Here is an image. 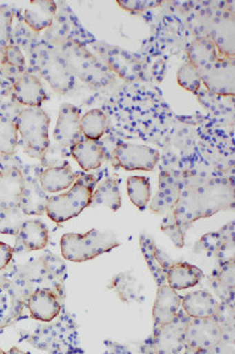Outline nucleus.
<instances>
[{"mask_svg": "<svg viewBox=\"0 0 235 354\" xmlns=\"http://www.w3.org/2000/svg\"><path fill=\"white\" fill-rule=\"evenodd\" d=\"M234 185L223 177H186L171 215L165 218L161 232L178 248L185 245V234L193 223L234 205Z\"/></svg>", "mask_w": 235, "mask_h": 354, "instance_id": "f257e3e1", "label": "nucleus"}, {"mask_svg": "<svg viewBox=\"0 0 235 354\" xmlns=\"http://www.w3.org/2000/svg\"><path fill=\"white\" fill-rule=\"evenodd\" d=\"M26 342L37 350L50 354H85L78 325L68 313L59 314L53 322L37 327Z\"/></svg>", "mask_w": 235, "mask_h": 354, "instance_id": "f03ea898", "label": "nucleus"}, {"mask_svg": "<svg viewBox=\"0 0 235 354\" xmlns=\"http://www.w3.org/2000/svg\"><path fill=\"white\" fill-rule=\"evenodd\" d=\"M96 181V177L91 174H78L76 181L66 193L48 198L45 213L56 223H64L76 218L91 205Z\"/></svg>", "mask_w": 235, "mask_h": 354, "instance_id": "7ed1b4c3", "label": "nucleus"}, {"mask_svg": "<svg viewBox=\"0 0 235 354\" xmlns=\"http://www.w3.org/2000/svg\"><path fill=\"white\" fill-rule=\"evenodd\" d=\"M73 76L92 88H101L112 81V73L85 45L66 39L58 48Z\"/></svg>", "mask_w": 235, "mask_h": 354, "instance_id": "20e7f679", "label": "nucleus"}, {"mask_svg": "<svg viewBox=\"0 0 235 354\" xmlns=\"http://www.w3.org/2000/svg\"><path fill=\"white\" fill-rule=\"evenodd\" d=\"M119 245V240L113 234L96 230L86 234H64L60 240L63 258L72 262L90 261Z\"/></svg>", "mask_w": 235, "mask_h": 354, "instance_id": "39448f33", "label": "nucleus"}, {"mask_svg": "<svg viewBox=\"0 0 235 354\" xmlns=\"http://www.w3.org/2000/svg\"><path fill=\"white\" fill-rule=\"evenodd\" d=\"M25 153L34 158H41L50 147L48 128L50 117L40 108H28L20 111L16 120Z\"/></svg>", "mask_w": 235, "mask_h": 354, "instance_id": "423d86ee", "label": "nucleus"}, {"mask_svg": "<svg viewBox=\"0 0 235 354\" xmlns=\"http://www.w3.org/2000/svg\"><path fill=\"white\" fill-rule=\"evenodd\" d=\"M33 62L40 75L58 93H68L76 83V77L70 71L58 48L52 45H38L33 53Z\"/></svg>", "mask_w": 235, "mask_h": 354, "instance_id": "0eeeda50", "label": "nucleus"}, {"mask_svg": "<svg viewBox=\"0 0 235 354\" xmlns=\"http://www.w3.org/2000/svg\"><path fill=\"white\" fill-rule=\"evenodd\" d=\"M188 322L190 318L180 310L171 322L153 330L140 351L144 354H183Z\"/></svg>", "mask_w": 235, "mask_h": 354, "instance_id": "6e6552de", "label": "nucleus"}, {"mask_svg": "<svg viewBox=\"0 0 235 354\" xmlns=\"http://www.w3.org/2000/svg\"><path fill=\"white\" fill-rule=\"evenodd\" d=\"M223 339L216 318L190 319L185 330V354H206Z\"/></svg>", "mask_w": 235, "mask_h": 354, "instance_id": "1a4fd4ad", "label": "nucleus"}, {"mask_svg": "<svg viewBox=\"0 0 235 354\" xmlns=\"http://www.w3.org/2000/svg\"><path fill=\"white\" fill-rule=\"evenodd\" d=\"M93 46L101 57L100 61L106 65V68L111 73H116L120 78L127 82L141 80L143 68L138 61H136L130 53L120 48L105 44V43H96Z\"/></svg>", "mask_w": 235, "mask_h": 354, "instance_id": "9d476101", "label": "nucleus"}, {"mask_svg": "<svg viewBox=\"0 0 235 354\" xmlns=\"http://www.w3.org/2000/svg\"><path fill=\"white\" fill-rule=\"evenodd\" d=\"M116 165L123 169L152 171L160 160L158 150L147 145L120 143L113 151Z\"/></svg>", "mask_w": 235, "mask_h": 354, "instance_id": "9b49d317", "label": "nucleus"}, {"mask_svg": "<svg viewBox=\"0 0 235 354\" xmlns=\"http://www.w3.org/2000/svg\"><path fill=\"white\" fill-rule=\"evenodd\" d=\"M201 82L211 93L220 96H234V58H219L216 63L200 71Z\"/></svg>", "mask_w": 235, "mask_h": 354, "instance_id": "f8f14e48", "label": "nucleus"}, {"mask_svg": "<svg viewBox=\"0 0 235 354\" xmlns=\"http://www.w3.org/2000/svg\"><path fill=\"white\" fill-rule=\"evenodd\" d=\"M80 109L73 104H63L59 110L56 128L53 137L58 145L65 148H71L72 145L81 141L80 130Z\"/></svg>", "mask_w": 235, "mask_h": 354, "instance_id": "ddd939ff", "label": "nucleus"}, {"mask_svg": "<svg viewBox=\"0 0 235 354\" xmlns=\"http://www.w3.org/2000/svg\"><path fill=\"white\" fill-rule=\"evenodd\" d=\"M208 38L216 45V51L223 58L235 56V18L232 12L220 13L214 17L210 26Z\"/></svg>", "mask_w": 235, "mask_h": 354, "instance_id": "4468645a", "label": "nucleus"}, {"mask_svg": "<svg viewBox=\"0 0 235 354\" xmlns=\"http://www.w3.org/2000/svg\"><path fill=\"white\" fill-rule=\"evenodd\" d=\"M183 297L168 285L158 287L156 301L153 305V322L154 328L163 326L176 318L181 307Z\"/></svg>", "mask_w": 235, "mask_h": 354, "instance_id": "2eb2a0df", "label": "nucleus"}, {"mask_svg": "<svg viewBox=\"0 0 235 354\" xmlns=\"http://www.w3.org/2000/svg\"><path fill=\"white\" fill-rule=\"evenodd\" d=\"M183 180L172 171H163L159 175V190L152 201L153 213L161 214L172 210L176 207L181 192Z\"/></svg>", "mask_w": 235, "mask_h": 354, "instance_id": "dca6fc26", "label": "nucleus"}, {"mask_svg": "<svg viewBox=\"0 0 235 354\" xmlns=\"http://www.w3.org/2000/svg\"><path fill=\"white\" fill-rule=\"evenodd\" d=\"M140 248L158 287L167 285V270L173 265L146 234L140 235Z\"/></svg>", "mask_w": 235, "mask_h": 354, "instance_id": "f3484780", "label": "nucleus"}, {"mask_svg": "<svg viewBox=\"0 0 235 354\" xmlns=\"http://www.w3.org/2000/svg\"><path fill=\"white\" fill-rule=\"evenodd\" d=\"M30 314L34 320L51 322L61 313V304L51 290L37 288L26 302Z\"/></svg>", "mask_w": 235, "mask_h": 354, "instance_id": "a211bd4d", "label": "nucleus"}, {"mask_svg": "<svg viewBox=\"0 0 235 354\" xmlns=\"http://www.w3.org/2000/svg\"><path fill=\"white\" fill-rule=\"evenodd\" d=\"M181 307L190 319L214 318L219 310L220 302L207 290H194L183 297Z\"/></svg>", "mask_w": 235, "mask_h": 354, "instance_id": "6ab92c4d", "label": "nucleus"}, {"mask_svg": "<svg viewBox=\"0 0 235 354\" xmlns=\"http://www.w3.org/2000/svg\"><path fill=\"white\" fill-rule=\"evenodd\" d=\"M13 98L28 108H40L46 100V93L39 78L24 73L12 88Z\"/></svg>", "mask_w": 235, "mask_h": 354, "instance_id": "aec40b11", "label": "nucleus"}, {"mask_svg": "<svg viewBox=\"0 0 235 354\" xmlns=\"http://www.w3.org/2000/svg\"><path fill=\"white\" fill-rule=\"evenodd\" d=\"M57 15V4L51 0H33L25 8L24 19L34 32L50 28Z\"/></svg>", "mask_w": 235, "mask_h": 354, "instance_id": "412c9836", "label": "nucleus"}, {"mask_svg": "<svg viewBox=\"0 0 235 354\" xmlns=\"http://www.w3.org/2000/svg\"><path fill=\"white\" fill-rule=\"evenodd\" d=\"M24 185V177L20 170H0V205L4 208L18 207Z\"/></svg>", "mask_w": 235, "mask_h": 354, "instance_id": "4be33fe9", "label": "nucleus"}, {"mask_svg": "<svg viewBox=\"0 0 235 354\" xmlns=\"http://www.w3.org/2000/svg\"><path fill=\"white\" fill-rule=\"evenodd\" d=\"M70 153L84 171L96 170L104 163L106 155L96 142L81 140L70 148Z\"/></svg>", "mask_w": 235, "mask_h": 354, "instance_id": "5701e85b", "label": "nucleus"}, {"mask_svg": "<svg viewBox=\"0 0 235 354\" xmlns=\"http://www.w3.org/2000/svg\"><path fill=\"white\" fill-rule=\"evenodd\" d=\"M203 270L188 262L173 263L167 270V285L176 290H185L196 286L203 280Z\"/></svg>", "mask_w": 235, "mask_h": 354, "instance_id": "b1692460", "label": "nucleus"}, {"mask_svg": "<svg viewBox=\"0 0 235 354\" xmlns=\"http://www.w3.org/2000/svg\"><path fill=\"white\" fill-rule=\"evenodd\" d=\"M76 176L70 165L46 168L40 174L39 185L46 193H59L72 187Z\"/></svg>", "mask_w": 235, "mask_h": 354, "instance_id": "393cba45", "label": "nucleus"}, {"mask_svg": "<svg viewBox=\"0 0 235 354\" xmlns=\"http://www.w3.org/2000/svg\"><path fill=\"white\" fill-rule=\"evenodd\" d=\"M210 285L221 302H234L235 260L223 262L210 279Z\"/></svg>", "mask_w": 235, "mask_h": 354, "instance_id": "a878e982", "label": "nucleus"}, {"mask_svg": "<svg viewBox=\"0 0 235 354\" xmlns=\"http://www.w3.org/2000/svg\"><path fill=\"white\" fill-rule=\"evenodd\" d=\"M234 221H231L216 232L205 234L196 245V253L206 254L208 257H216L225 245L234 242Z\"/></svg>", "mask_w": 235, "mask_h": 354, "instance_id": "bb28decb", "label": "nucleus"}, {"mask_svg": "<svg viewBox=\"0 0 235 354\" xmlns=\"http://www.w3.org/2000/svg\"><path fill=\"white\" fill-rule=\"evenodd\" d=\"M48 196L39 183L25 182L24 189L20 198L19 208L24 215H43L46 210Z\"/></svg>", "mask_w": 235, "mask_h": 354, "instance_id": "cd10ccee", "label": "nucleus"}, {"mask_svg": "<svg viewBox=\"0 0 235 354\" xmlns=\"http://www.w3.org/2000/svg\"><path fill=\"white\" fill-rule=\"evenodd\" d=\"M187 55L188 63L196 66L199 71H203L219 59L216 45L208 37H201L193 41L188 48Z\"/></svg>", "mask_w": 235, "mask_h": 354, "instance_id": "c85d7f7f", "label": "nucleus"}, {"mask_svg": "<svg viewBox=\"0 0 235 354\" xmlns=\"http://www.w3.org/2000/svg\"><path fill=\"white\" fill-rule=\"evenodd\" d=\"M19 240L26 250H44L48 243V228L40 220H26L20 228Z\"/></svg>", "mask_w": 235, "mask_h": 354, "instance_id": "c756f323", "label": "nucleus"}, {"mask_svg": "<svg viewBox=\"0 0 235 354\" xmlns=\"http://www.w3.org/2000/svg\"><path fill=\"white\" fill-rule=\"evenodd\" d=\"M108 288L118 295V298L125 304L141 300V285L130 272L118 274L112 279Z\"/></svg>", "mask_w": 235, "mask_h": 354, "instance_id": "7c9ffc66", "label": "nucleus"}, {"mask_svg": "<svg viewBox=\"0 0 235 354\" xmlns=\"http://www.w3.org/2000/svg\"><path fill=\"white\" fill-rule=\"evenodd\" d=\"M91 205H104L113 212L119 210L121 207L119 182L116 178L108 177L98 185L92 195Z\"/></svg>", "mask_w": 235, "mask_h": 354, "instance_id": "2f4dec72", "label": "nucleus"}, {"mask_svg": "<svg viewBox=\"0 0 235 354\" xmlns=\"http://www.w3.org/2000/svg\"><path fill=\"white\" fill-rule=\"evenodd\" d=\"M108 128V118L104 111L92 109L80 118L81 135L88 141L96 142L103 137Z\"/></svg>", "mask_w": 235, "mask_h": 354, "instance_id": "473e14b6", "label": "nucleus"}, {"mask_svg": "<svg viewBox=\"0 0 235 354\" xmlns=\"http://www.w3.org/2000/svg\"><path fill=\"white\" fill-rule=\"evenodd\" d=\"M127 194L133 205L145 210L151 200V180L146 176L128 177Z\"/></svg>", "mask_w": 235, "mask_h": 354, "instance_id": "72a5a7b5", "label": "nucleus"}, {"mask_svg": "<svg viewBox=\"0 0 235 354\" xmlns=\"http://www.w3.org/2000/svg\"><path fill=\"white\" fill-rule=\"evenodd\" d=\"M18 145V128L16 121L0 115V153L13 155Z\"/></svg>", "mask_w": 235, "mask_h": 354, "instance_id": "f704fd0d", "label": "nucleus"}, {"mask_svg": "<svg viewBox=\"0 0 235 354\" xmlns=\"http://www.w3.org/2000/svg\"><path fill=\"white\" fill-rule=\"evenodd\" d=\"M176 81L181 88L187 90L190 93H198L200 90V85H201L200 71L191 63H185L178 70Z\"/></svg>", "mask_w": 235, "mask_h": 354, "instance_id": "c9c22d12", "label": "nucleus"}, {"mask_svg": "<svg viewBox=\"0 0 235 354\" xmlns=\"http://www.w3.org/2000/svg\"><path fill=\"white\" fill-rule=\"evenodd\" d=\"M24 220V213L18 207H11L5 209L4 216L0 221V234L18 235Z\"/></svg>", "mask_w": 235, "mask_h": 354, "instance_id": "e433bc0d", "label": "nucleus"}, {"mask_svg": "<svg viewBox=\"0 0 235 354\" xmlns=\"http://www.w3.org/2000/svg\"><path fill=\"white\" fill-rule=\"evenodd\" d=\"M13 13L8 6H0V57L8 48L12 31Z\"/></svg>", "mask_w": 235, "mask_h": 354, "instance_id": "4c0bfd02", "label": "nucleus"}, {"mask_svg": "<svg viewBox=\"0 0 235 354\" xmlns=\"http://www.w3.org/2000/svg\"><path fill=\"white\" fill-rule=\"evenodd\" d=\"M68 148L61 147V145H54V147H48L44 155L41 156V163L48 168H54V167H61V165H68L66 158H68Z\"/></svg>", "mask_w": 235, "mask_h": 354, "instance_id": "58836bf2", "label": "nucleus"}, {"mask_svg": "<svg viewBox=\"0 0 235 354\" xmlns=\"http://www.w3.org/2000/svg\"><path fill=\"white\" fill-rule=\"evenodd\" d=\"M1 61L8 68H13L17 73H24L25 57L21 50L16 45H8V48H5L4 53L1 55Z\"/></svg>", "mask_w": 235, "mask_h": 354, "instance_id": "ea45409f", "label": "nucleus"}, {"mask_svg": "<svg viewBox=\"0 0 235 354\" xmlns=\"http://www.w3.org/2000/svg\"><path fill=\"white\" fill-rule=\"evenodd\" d=\"M116 4L128 12L140 13L146 11L148 8H158L163 3L161 1H151V0H143V1H140V0H132V1L131 0L130 1L118 0Z\"/></svg>", "mask_w": 235, "mask_h": 354, "instance_id": "a19ab883", "label": "nucleus"}, {"mask_svg": "<svg viewBox=\"0 0 235 354\" xmlns=\"http://www.w3.org/2000/svg\"><path fill=\"white\" fill-rule=\"evenodd\" d=\"M10 299L8 294L0 287V328L8 325L10 322Z\"/></svg>", "mask_w": 235, "mask_h": 354, "instance_id": "79ce46f5", "label": "nucleus"}, {"mask_svg": "<svg viewBox=\"0 0 235 354\" xmlns=\"http://www.w3.org/2000/svg\"><path fill=\"white\" fill-rule=\"evenodd\" d=\"M14 248L8 243L0 242V272L5 270L10 262L12 261Z\"/></svg>", "mask_w": 235, "mask_h": 354, "instance_id": "37998d69", "label": "nucleus"}, {"mask_svg": "<svg viewBox=\"0 0 235 354\" xmlns=\"http://www.w3.org/2000/svg\"><path fill=\"white\" fill-rule=\"evenodd\" d=\"M206 354H235L234 342L221 340Z\"/></svg>", "mask_w": 235, "mask_h": 354, "instance_id": "c03bdc74", "label": "nucleus"}, {"mask_svg": "<svg viewBox=\"0 0 235 354\" xmlns=\"http://www.w3.org/2000/svg\"><path fill=\"white\" fill-rule=\"evenodd\" d=\"M4 354H32L30 353V352H24V351L19 350V348H17V347H12V348H10V350L4 352Z\"/></svg>", "mask_w": 235, "mask_h": 354, "instance_id": "a18cd8bd", "label": "nucleus"}, {"mask_svg": "<svg viewBox=\"0 0 235 354\" xmlns=\"http://www.w3.org/2000/svg\"><path fill=\"white\" fill-rule=\"evenodd\" d=\"M5 209H6V208L0 205V221H1V218L4 216Z\"/></svg>", "mask_w": 235, "mask_h": 354, "instance_id": "49530a36", "label": "nucleus"}, {"mask_svg": "<svg viewBox=\"0 0 235 354\" xmlns=\"http://www.w3.org/2000/svg\"><path fill=\"white\" fill-rule=\"evenodd\" d=\"M4 352L5 351H3L1 348H0V354H4Z\"/></svg>", "mask_w": 235, "mask_h": 354, "instance_id": "de8ad7c7", "label": "nucleus"}]
</instances>
